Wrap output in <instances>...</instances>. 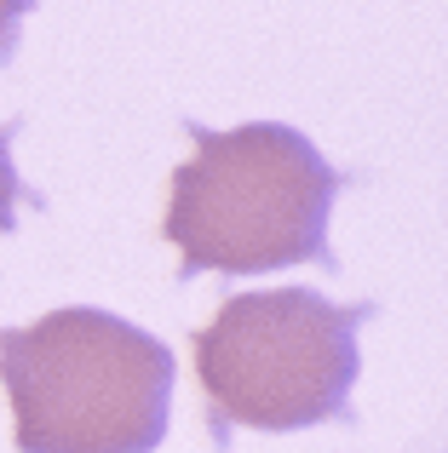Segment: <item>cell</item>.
<instances>
[{"instance_id": "6da1fadb", "label": "cell", "mask_w": 448, "mask_h": 453, "mask_svg": "<svg viewBox=\"0 0 448 453\" xmlns=\"http://www.w3.org/2000/svg\"><path fill=\"white\" fill-rule=\"evenodd\" d=\"M190 133V161L173 166L161 235L184 276H265L288 265H328V219L345 178L288 121H247L236 133Z\"/></svg>"}, {"instance_id": "7a4b0ae2", "label": "cell", "mask_w": 448, "mask_h": 453, "mask_svg": "<svg viewBox=\"0 0 448 453\" xmlns=\"http://www.w3.org/2000/svg\"><path fill=\"white\" fill-rule=\"evenodd\" d=\"M173 350L92 304L0 327V385L18 453H156L173 408Z\"/></svg>"}, {"instance_id": "3957f363", "label": "cell", "mask_w": 448, "mask_h": 453, "mask_svg": "<svg viewBox=\"0 0 448 453\" xmlns=\"http://www.w3.org/2000/svg\"><path fill=\"white\" fill-rule=\"evenodd\" d=\"M368 299L334 304L316 288L236 293L190 339V362L207 396L213 442L242 431H305L351 425V385L362 373L357 333Z\"/></svg>"}, {"instance_id": "277c9868", "label": "cell", "mask_w": 448, "mask_h": 453, "mask_svg": "<svg viewBox=\"0 0 448 453\" xmlns=\"http://www.w3.org/2000/svg\"><path fill=\"white\" fill-rule=\"evenodd\" d=\"M12 133L18 127H0V235L12 230V219H18V207H41V196H29L18 178V161H12Z\"/></svg>"}, {"instance_id": "5b68a950", "label": "cell", "mask_w": 448, "mask_h": 453, "mask_svg": "<svg viewBox=\"0 0 448 453\" xmlns=\"http://www.w3.org/2000/svg\"><path fill=\"white\" fill-rule=\"evenodd\" d=\"M29 6L35 0H0V58L18 52V29H23V18H29Z\"/></svg>"}]
</instances>
